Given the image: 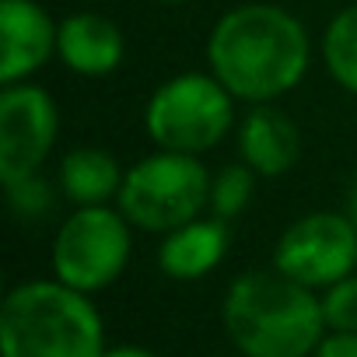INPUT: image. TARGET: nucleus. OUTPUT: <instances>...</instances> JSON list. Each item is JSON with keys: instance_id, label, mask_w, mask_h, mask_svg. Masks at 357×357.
I'll return each instance as SVG.
<instances>
[{"instance_id": "f257e3e1", "label": "nucleus", "mask_w": 357, "mask_h": 357, "mask_svg": "<svg viewBox=\"0 0 357 357\" xmlns=\"http://www.w3.org/2000/svg\"><path fill=\"white\" fill-rule=\"evenodd\" d=\"M312 67V36L298 15L270 0L228 8L207 36V70L245 105L291 95Z\"/></svg>"}, {"instance_id": "f03ea898", "label": "nucleus", "mask_w": 357, "mask_h": 357, "mask_svg": "<svg viewBox=\"0 0 357 357\" xmlns=\"http://www.w3.org/2000/svg\"><path fill=\"white\" fill-rule=\"evenodd\" d=\"M221 322L242 357H315L329 333L319 291L301 287L273 266L231 280Z\"/></svg>"}, {"instance_id": "7ed1b4c3", "label": "nucleus", "mask_w": 357, "mask_h": 357, "mask_svg": "<svg viewBox=\"0 0 357 357\" xmlns=\"http://www.w3.org/2000/svg\"><path fill=\"white\" fill-rule=\"evenodd\" d=\"M105 326L91 301L63 280L15 284L0 305L4 357H105Z\"/></svg>"}, {"instance_id": "20e7f679", "label": "nucleus", "mask_w": 357, "mask_h": 357, "mask_svg": "<svg viewBox=\"0 0 357 357\" xmlns=\"http://www.w3.org/2000/svg\"><path fill=\"white\" fill-rule=\"evenodd\" d=\"M211 172L193 154L154 151L123 175L116 207L144 235H168L207 214Z\"/></svg>"}, {"instance_id": "39448f33", "label": "nucleus", "mask_w": 357, "mask_h": 357, "mask_svg": "<svg viewBox=\"0 0 357 357\" xmlns=\"http://www.w3.org/2000/svg\"><path fill=\"white\" fill-rule=\"evenodd\" d=\"M235 126V95L211 70H183L161 81L144 109V130L158 151L207 154Z\"/></svg>"}, {"instance_id": "423d86ee", "label": "nucleus", "mask_w": 357, "mask_h": 357, "mask_svg": "<svg viewBox=\"0 0 357 357\" xmlns=\"http://www.w3.org/2000/svg\"><path fill=\"white\" fill-rule=\"evenodd\" d=\"M133 231L137 228L116 204L74 207L53 235V277L81 294H98L112 287L130 263Z\"/></svg>"}, {"instance_id": "0eeeda50", "label": "nucleus", "mask_w": 357, "mask_h": 357, "mask_svg": "<svg viewBox=\"0 0 357 357\" xmlns=\"http://www.w3.org/2000/svg\"><path fill=\"white\" fill-rule=\"evenodd\" d=\"M273 270L308 291L357 273V228L347 211H312L291 221L273 245Z\"/></svg>"}, {"instance_id": "6e6552de", "label": "nucleus", "mask_w": 357, "mask_h": 357, "mask_svg": "<svg viewBox=\"0 0 357 357\" xmlns=\"http://www.w3.org/2000/svg\"><path fill=\"white\" fill-rule=\"evenodd\" d=\"M60 137L56 98L32 81L0 88V183L15 186L50 161Z\"/></svg>"}, {"instance_id": "1a4fd4ad", "label": "nucleus", "mask_w": 357, "mask_h": 357, "mask_svg": "<svg viewBox=\"0 0 357 357\" xmlns=\"http://www.w3.org/2000/svg\"><path fill=\"white\" fill-rule=\"evenodd\" d=\"M60 22L39 0H0V84L32 81L56 56Z\"/></svg>"}, {"instance_id": "9d476101", "label": "nucleus", "mask_w": 357, "mask_h": 357, "mask_svg": "<svg viewBox=\"0 0 357 357\" xmlns=\"http://www.w3.org/2000/svg\"><path fill=\"white\" fill-rule=\"evenodd\" d=\"M301 158V130L277 105H249L238 119V161H245L259 178L287 175Z\"/></svg>"}, {"instance_id": "9b49d317", "label": "nucleus", "mask_w": 357, "mask_h": 357, "mask_svg": "<svg viewBox=\"0 0 357 357\" xmlns=\"http://www.w3.org/2000/svg\"><path fill=\"white\" fill-rule=\"evenodd\" d=\"M126 56L123 29L98 11H74L60 22L56 60L77 77H109Z\"/></svg>"}, {"instance_id": "f8f14e48", "label": "nucleus", "mask_w": 357, "mask_h": 357, "mask_svg": "<svg viewBox=\"0 0 357 357\" xmlns=\"http://www.w3.org/2000/svg\"><path fill=\"white\" fill-rule=\"evenodd\" d=\"M228 245H231L228 221L204 214V218H197L183 228L161 235L158 270L172 280H200L225 263Z\"/></svg>"}, {"instance_id": "ddd939ff", "label": "nucleus", "mask_w": 357, "mask_h": 357, "mask_svg": "<svg viewBox=\"0 0 357 357\" xmlns=\"http://www.w3.org/2000/svg\"><path fill=\"white\" fill-rule=\"evenodd\" d=\"M126 168L105 147H74L60 158L56 186L74 207H109L119 197Z\"/></svg>"}, {"instance_id": "4468645a", "label": "nucleus", "mask_w": 357, "mask_h": 357, "mask_svg": "<svg viewBox=\"0 0 357 357\" xmlns=\"http://www.w3.org/2000/svg\"><path fill=\"white\" fill-rule=\"evenodd\" d=\"M319 56H322L326 74L347 95L357 98V0L329 18L319 39Z\"/></svg>"}, {"instance_id": "2eb2a0df", "label": "nucleus", "mask_w": 357, "mask_h": 357, "mask_svg": "<svg viewBox=\"0 0 357 357\" xmlns=\"http://www.w3.org/2000/svg\"><path fill=\"white\" fill-rule=\"evenodd\" d=\"M256 172L245 165V161H231L225 168H218L211 175V204H207V214L221 218V221H235L249 211V204L256 200Z\"/></svg>"}, {"instance_id": "dca6fc26", "label": "nucleus", "mask_w": 357, "mask_h": 357, "mask_svg": "<svg viewBox=\"0 0 357 357\" xmlns=\"http://www.w3.org/2000/svg\"><path fill=\"white\" fill-rule=\"evenodd\" d=\"M319 298H322V315L329 333H357V273L336 280Z\"/></svg>"}, {"instance_id": "f3484780", "label": "nucleus", "mask_w": 357, "mask_h": 357, "mask_svg": "<svg viewBox=\"0 0 357 357\" xmlns=\"http://www.w3.org/2000/svg\"><path fill=\"white\" fill-rule=\"evenodd\" d=\"M4 193H8V207H11L22 221L46 218V214L53 211V204H56V193H53V186L43 178V172L32 175V178H22V183H15V186H4Z\"/></svg>"}, {"instance_id": "a211bd4d", "label": "nucleus", "mask_w": 357, "mask_h": 357, "mask_svg": "<svg viewBox=\"0 0 357 357\" xmlns=\"http://www.w3.org/2000/svg\"><path fill=\"white\" fill-rule=\"evenodd\" d=\"M315 357H357V333H326Z\"/></svg>"}, {"instance_id": "6ab92c4d", "label": "nucleus", "mask_w": 357, "mask_h": 357, "mask_svg": "<svg viewBox=\"0 0 357 357\" xmlns=\"http://www.w3.org/2000/svg\"><path fill=\"white\" fill-rule=\"evenodd\" d=\"M105 357H158V354H151L144 347H133V343H123V347H109Z\"/></svg>"}, {"instance_id": "aec40b11", "label": "nucleus", "mask_w": 357, "mask_h": 357, "mask_svg": "<svg viewBox=\"0 0 357 357\" xmlns=\"http://www.w3.org/2000/svg\"><path fill=\"white\" fill-rule=\"evenodd\" d=\"M347 214H350V221H354V228H357V183H354V190H350V200H347Z\"/></svg>"}, {"instance_id": "412c9836", "label": "nucleus", "mask_w": 357, "mask_h": 357, "mask_svg": "<svg viewBox=\"0 0 357 357\" xmlns=\"http://www.w3.org/2000/svg\"><path fill=\"white\" fill-rule=\"evenodd\" d=\"M158 4H186V0H158Z\"/></svg>"}]
</instances>
